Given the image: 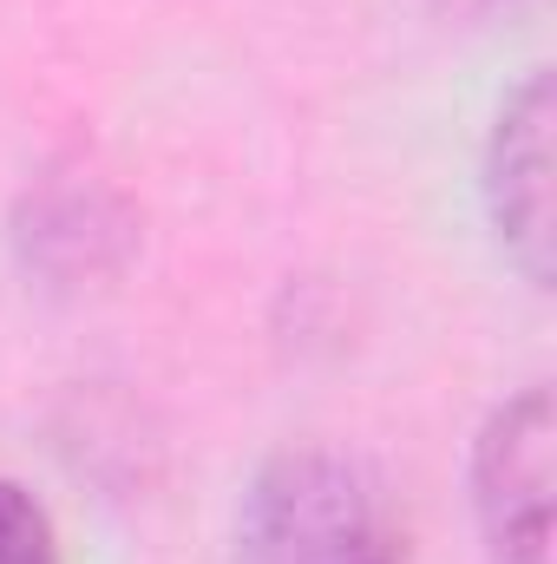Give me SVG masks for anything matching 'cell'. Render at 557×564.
I'll return each mask as SVG.
<instances>
[{
  "instance_id": "6da1fadb",
  "label": "cell",
  "mask_w": 557,
  "mask_h": 564,
  "mask_svg": "<svg viewBox=\"0 0 557 564\" xmlns=\"http://www.w3.org/2000/svg\"><path fill=\"white\" fill-rule=\"evenodd\" d=\"M387 479L341 446H288L256 466L237 512V564H401Z\"/></svg>"
},
{
  "instance_id": "277c9868",
  "label": "cell",
  "mask_w": 557,
  "mask_h": 564,
  "mask_svg": "<svg viewBox=\"0 0 557 564\" xmlns=\"http://www.w3.org/2000/svg\"><path fill=\"white\" fill-rule=\"evenodd\" d=\"M485 210L532 289L551 282V79L525 73L485 144Z\"/></svg>"
},
{
  "instance_id": "8992f818",
  "label": "cell",
  "mask_w": 557,
  "mask_h": 564,
  "mask_svg": "<svg viewBox=\"0 0 557 564\" xmlns=\"http://www.w3.org/2000/svg\"><path fill=\"white\" fill-rule=\"evenodd\" d=\"M439 13H459V20H479V13H499V7H512V0H433Z\"/></svg>"
},
{
  "instance_id": "5b68a950",
  "label": "cell",
  "mask_w": 557,
  "mask_h": 564,
  "mask_svg": "<svg viewBox=\"0 0 557 564\" xmlns=\"http://www.w3.org/2000/svg\"><path fill=\"white\" fill-rule=\"evenodd\" d=\"M0 564H59L46 506L13 479H0Z\"/></svg>"
},
{
  "instance_id": "7a4b0ae2",
  "label": "cell",
  "mask_w": 557,
  "mask_h": 564,
  "mask_svg": "<svg viewBox=\"0 0 557 564\" xmlns=\"http://www.w3.org/2000/svg\"><path fill=\"white\" fill-rule=\"evenodd\" d=\"M472 519L492 564H551V388H518L472 440Z\"/></svg>"
},
{
  "instance_id": "3957f363",
  "label": "cell",
  "mask_w": 557,
  "mask_h": 564,
  "mask_svg": "<svg viewBox=\"0 0 557 564\" xmlns=\"http://www.w3.org/2000/svg\"><path fill=\"white\" fill-rule=\"evenodd\" d=\"M13 250H20L26 276L53 282V289H92L132 263L139 210L112 177H99L86 164H53L46 177L26 184V197L13 210Z\"/></svg>"
}]
</instances>
